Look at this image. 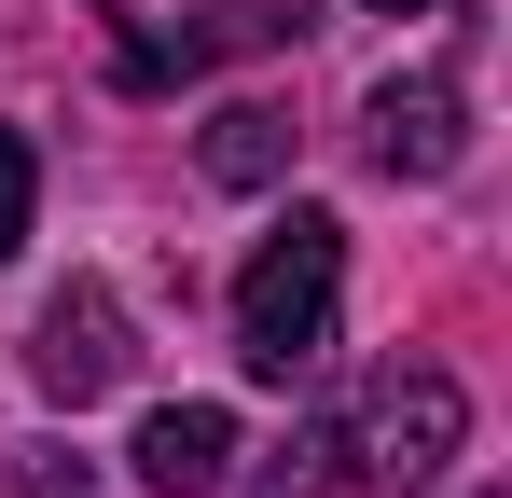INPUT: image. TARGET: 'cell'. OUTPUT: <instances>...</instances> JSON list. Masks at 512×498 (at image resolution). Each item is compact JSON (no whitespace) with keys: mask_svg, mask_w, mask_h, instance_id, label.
Here are the masks:
<instances>
[{"mask_svg":"<svg viewBox=\"0 0 512 498\" xmlns=\"http://www.w3.org/2000/svg\"><path fill=\"white\" fill-rule=\"evenodd\" d=\"M333 291H346V222L333 208H291L250 249V277H236V360H250L263 388H291L333 346Z\"/></svg>","mask_w":512,"mask_h":498,"instance_id":"cell-1","label":"cell"},{"mask_svg":"<svg viewBox=\"0 0 512 498\" xmlns=\"http://www.w3.org/2000/svg\"><path fill=\"white\" fill-rule=\"evenodd\" d=\"M0 485H14V498H97L84 471H56V457H0Z\"/></svg>","mask_w":512,"mask_h":498,"instance_id":"cell-9","label":"cell"},{"mask_svg":"<svg viewBox=\"0 0 512 498\" xmlns=\"http://www.w3.org/2000/svg\"><path fill=\"white\" fill-rule=\"evenodd\" d=\"M457 153H471V97H457V70L374 83V166H388V180H443Z\"/></svg>","mask_w":512,"mask_h":498,"instance_id":"cell-4","label":"cell"},{"mask_svg":"<svg viewBox=\"0 0 512 498\" xmlns=\"http://www.w3.org/2000/svg\"><path fill=\"white\" fill-rule=\"evenodd\" d=\"M360 14H457V0H360Z\"/></svg>","mask_w":512,"mask_h":498,"instance_id":"cell-10","label":"cell"},{"mask_svg":"<svg viewBox=\"0 0 512 498\" xmlns=\"http://www.w3.org/2000/svg\"><path fill=\"white\" fill-rule=\"evenodd\" d=\"M319 0H222L208 28H180V56H250V42H305Z\"/></svg>","mask_w":512,"mask_h":498,"instance_id":"cell-7","label":"cell"},{"mask_svg":"<svg viewBox=\"0 0 512 498\" xmlns=\"http://www.w3.org/2000/svg\"><path fill=\"white\" fill-rule=\"evenodd\" d=\"M222 471H236V415H222V402L139 415V485H153V498H208Z\"/></svg>","mask_w":512,"mask_h":498,"instance_id":"cell-5","label":"cell"},{"mask_svg":"<svg viewBox=\"0 0 512 498\" xmlns=\"http://www.w3.org/2000/svg\"><path fill=\"white\" fill-rule=\"evenodd\" d=\"M457 429H471V402H457V374H388V388H374V415H360V443H374V457H360V471H388V485H429V471H443V457H457Z\"/></svg>","mask_w":512,"mask_h":498,"instance_id":"cell-3","label":"cell"},{"mask_svg":"<svg viewBox=\"0 0 512 498\" xmlns=\"http://www.w3.org/2000/svg\"><path fill=\"white\" fill-rule=\"evenodd\" d=\"M28 208H42V153H28V139L0 125V263L28 249Z\"/></svg>","mask_w":512,"mask_h":498,"instance_id":"cell-8","label":"cell"},{"mask_svg":"<svg viewBox=\"0 0 512 498\" xmlns=\"http://www.w3.org/2000/svg\"><path fill=\"white\" fill-rule=\"evenodd\" d=\"M125 305L97 291V277H70L56 305H42V332H28V374H42V402H97V388H125Z\"/></svg>","mask_w":512,"mask_h":498,"instance_id":"cell-2","label":"cell"},{"mask_svg":"<svg viewBox=\"0 0 512 498\" xmlns=\"http://www.w3.org/2000/svg\"><path fill=\"white\" fill-rule=\"evenodd\" d=\"M277 166H291V111H263V97L208 111V180H222V194H263Z\"/></svg>","mask_w":512,"mask_h":498,"instance_id":"cell-6","label":"cell"}]
</instances>
